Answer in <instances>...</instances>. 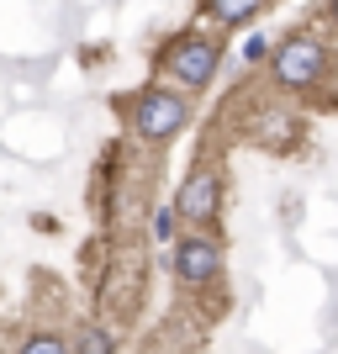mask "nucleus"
Segmentation results:
<instances>
[{"label":"nucleus","mask_w":338,"mask_h":354,"mask_svg":"<svg viewBox=\"0 0 338 354\" xmlns=\"http://www.w3.org/2000/svg\"><path fill=\"white\" fill-rule=\"evenodd\" d=\"M201 11L217 21V27H249L254 16L265 11V0H201Z\"/></svg>","instance_id":"obj_6"},{"label":"nucleus","mask_w":338,"mask_h":354,"mask_svg":"<svg viewBox=\"0 0 338 354\" xmlns=\"http://www.w3.org/2000/svg\"><path fill=\"white\" fill-rule=\"evenodd\" d=\"M159 64H164V74L175 80L180 90H206L212 80H217V69H222V43L217 37H206V32H180L175 43L159 53Z\"/></svg>","instance_id":"obj_3"},{"label":"nucleus","mask_w":338,"mask_h":354,"mask_svg":"<svg viewBox=\"0 0 338 354\" xmlns=\"http://www.w3.org/2000/svg\"><path fill=\"white\" fill-rule=\"evenodd\" d=\"M16 354H74V344L64 333H27L16 344Z\"/></svg>","instance_id":"obj_8"},{"label":"nucleus","mask_w":338,"mask_h":354,"mask_svg":"<svg viewBox=\"0 0 338 354\" xmlns=\"http://www.w3.org/2000/svg\"><path fill=\"white\" fill-rule=\"evenodd\" d=\"M175 212L185 227H212L217 222V212H222V169L217 164H196L191 175L180 180Z\"/></svg>","instance_id":"obj_5"},{"label":"nucleus","mask_w":338,"mask_h":354,"mask_svg":"<svg viewBox=\"0 0 338 354\" xmlns=\"http://www.w3.org/2000/svg\"><path fill=\"white\" fill-rule=\"evenodd\" d=\"M180 227H185V222H180L175 201H169V207H159V212H153V238H159V243H175V238H180Z\"/></svg>","instance_id":"obj_9"},{"label":"nucleus","mask_w":338,"mask_h":354,"mask_svg":"<svg viewBox=\"0 0 338 354\" xmlns=\"http://www.w3.org/2000/svg\"><path fill=\"white\" fill-rule=\"evenodd\" d=\"M69 344H74V354H117V333L101 323H85Z\"/></svg>","instance_id":"obj_7"},{"label":"nucleus","mask_w":338,"mask_h":354,"mask_svg":"<svg viewBox=\"0 0 338 354\" xmlns=\"http://www.w3.org/2000/svg\"><path fill=\"white\" fill-rule=\"evenodd\" d=\"M259 133H265V138H280V133H291V117H259Z\"/></svg>","instance_id":"obj_11"},{"label":"nucleus","mask_w":338,"mask_h":354,"mask_svg":"<svg viewBox=\"0 0 338 354\" xmlns=\"http://www.w3.org/2000/svg\"><path fill=\"white\" fill-rule=\"evenodd\" d=\"M270 59V37H259V32H254L249 43H243V64H265Z\"/></svg>","instance_id":"obj_10"},{"label":"nucleus","mask_w":338,"mask_h":354,"mask_svg":"<svg viewBox=\"0 0 338 354\" xmlns=\"http://www.w3.org/2000/svg\"><path fill=\"white\" fill-rule=\"evenodd\" d=\"M169 265H175V281L185 286V291H206V286L222 275V243L206 233V227H191V233L175 238Z\"/></svg>","instance_id":"obj_4"},{"label":"nucleus","mask_w":338,"mask_h":354,"mask_svg":"<svg viewBox=\"0 0 338 354\" xmlns=\"http://www.w3.org/2000/svg\"><path fill=\"white\" fill-rule=\"evenodd\" d=\"M133 133L143 143H169V138L185 133V122H191V95L185 90H169V85H143L133 95Z\"/></svg>","instance_id":"obj_2"},{"label":"nucleus","mask_w":338,"mask_h":354,"mask_svg":"<svg viewBox=\"0 0 338 354\" xmlns=\"http://www.w3.org/2000/svg\"><path fill=\"white\" fill-rule=\"evenodd\" d=\"M328 64H333V48H328L323 32H291V37L275 43V53H270V74H275V85L291 90V95L317 90V80L328 74Z\"/></svg>","instance_id":"obj_1"},{"label":"nucleus","mask_w":338,"mask_h":354,"mask_svg":"<svg viewBox=\"0 0 338 354\" xmlns=\"http://www.w3.org/2000/svg\"><path fill=\"white\" fill-rule=\"evenodd\" d=\"M328 21H333V27H338V0H328Z\"/></svg>","instance_id":"obj_12"}]
</instances>
